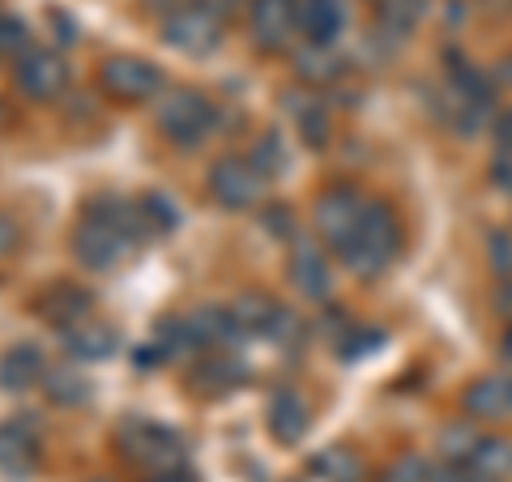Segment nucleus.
Instances as JSON below:
<instances>
[{
  "label": "nucleus",
  "instance_id": "6ab92c4d",
  "mask_svg": "<svg viewBox=\"0 0 512 482\" xmlns=\"http://www.w3.org/2000/svg\"><path fill=\"white\" fill-rule=\"evenodd\" d=\"M43 376L47 372H43L39 346L18 342V346H9L5 355H0V389L5 393H22V389H30V384H39Z\"/></svg>",
  "mask_w": 512,
  "mask_h": 482
},
{
  "label": "nucleus",
  "instance_id": "f03ea898",
  "mask_svg": "<svg viewBox=\"0 0 512 482\" xmlns=\"http://www.w3.org/2000/svg\"><path fill=\"white\" fill-rule=\"evenodd\" d=\"M338 256H342V265L355 273V278H376V273L397 256V222L389 214V205L367 201L355 235L338 248Z\"/></svg>",
  "mask_w": 512,
  "mask_h": 482
},
{
  "label": "nucleus",
  "instance_id": "bb28decb",
  "mask_svg": "<svg viewBox=\"0 0 512 482\" xmlns=\"http://www.w3.org/2000/svg\"><path fill=\"white\" fill-rule=\"evenodd\" d=\"M43 389L52 401H60V406H77V401H86V380H77L73 372H47L43 376Z\"/></svg>",
  "mask_w": 512,
  "mask_h": 482
},
{
  "label": "nucleus",
  "instance_id": "a878e982",
  "mask_svg": "<svg viewBox=\"0 0 512 482\" xmlns=\"http://www.w3.org/2000/svg\"><path fill=\"white\" fill-rule=\"evenodd\" d=\"M141 227H146V235L154 231V235H163V231H171L175 227V210H171V201L167 197H158V192H146L141 197Z\"/></svg>",
  "mask_w": 512,
  "mask_h": 482
},
{
  "label": "nucleus",
  "instance_id": "9b49d317",
  "mask_svg": "<svg viewBox=\"0 0 512 482\" xmlns=\"http://www.w3.org/2000/svg\"><path fill=\"white\" fill-rule=\"evenodd\" d=\"M175 325H180V346L192 350H235V342L244 337L231 308H197L184 320H175Z\"/></svg>",
  "mask_w": 512,
  "mask_h": 482
},
{
  "label": "nucleus",
  "instance_id": "6e6552de",
  "mask_svg": "<svg viewBox=\"0 0 512 482\" xmlns=\"http://www.w3.org/2000/svg\"><path fill=\"white\" fill-rule=\"evenodd\" d=\"M248 30L261 52L278 56L291 47L299 30V0H252L248 5Z\"/></svg>",
  "mask_w": 512,
  "mask_h": 482
},
{
  "label": "nucleus",
  "instance_id": "aec40b11",
  "mask_svg": "<svg viewBox=\"0 0 512 482\" xmlns=\"http://www.w3.org/2000/svg\"><path fill=\"white\" fill-rule=\"evenodd\" d=\"M39 465V444L26 427L18 423H0V474L26 478Z\"/></svg>",
  "mask_w": 512,
  "mask_h": 482
},
{
  "label": "nucleus",
  "instance_id": "2eb2a0df",
  "mask_svg": "<svg viewBox=\"0 0 512 482\" xmlns=\"http://www.w3.org/2000/svg\"><path fill=\"white\" fill-rule=\"evenodd\" d=\"M346 26L342 0H299V30L308 35L312 47H333Z\"/></svg>",
  "mask_w": 512,
  "mask_h": 482
},
{
  "label": "nucleus",
  "instance_id": "cd10ccee",
  "mask_svg": "<svg viewBox=\"0 0 512 482\" xmlns=\"http://www.w3.org/2000/svg\"><path fill=\"white\" fill-rule=\"evenodd\" d=\"M26 52H30V30H26V22H18L13 13H0V56L22 60Z\"/></svg>",
  "mask_w": 512,
  "mask_h": 482
},
{
  "label": "nucleus",
  "instance_id": "473e14b6",
  "mask_svg": "<svg viewBox=\"0 0 512 482\" xmlns=\"http://www.w3.org/2000/svg\"><path fill=\"white\" fill-rule=\"evenodd\" d=\"M491 133H495V146H500V150H512V107H508V111H500V116H495Z\"/></svg>",
  "mask_w": 512,
  "mask_h": 482
},
{
  "label": "nucleus",
  "instance_id": "b1692460",
  "mask_svg": "<svg viewBox=\"0 0 512 482\" xmlns=\"http://www.w3.org/2000/svg\"><path fill=\"white\" fill-rule=\"evenodd\" d=\"M478 440H483V436H478V431H474L470 423H448V427L440 431L436 448H440V453H444L448 461H461V465H466V461H470V453L478 448Z\"/></svg>",
  "mask_w": 512,
  "mask_h": 482
},
{
  "label": "nucleus",
  "instance_id": "4c0bfd02",
  "mask_svg": "<svg viewBox=\"0 0 512 482\" xmlns=\"http://www.w3.org/2000/svg\"><path fill=\"white\" fill-rule=\"evenodd\" d=\"M376 5H380V0H376Z\"/></svg>",
  "mask_w": 512,
  "mask_h": 482
},
{
  "label": "nucleus",
  "instance_id": "423d86ee",
  "mask_svg": "<svg viewBox=\"0 0 512 482\" xmlns=\"http://www.w3.org/2000/svg\"><path fill=\"white\" fill-rule=\"evenodd\" d=\"M99 82L111 99H124V103H146L163 90V69L141 56H107L99 64Z\"/></svg>",
  "mask_w": 512,
  "mask_h": 482
},
{
  "label": "nucleus",
  "instance_id": "f257e3e1",
  "mask_svg": "<svg viewBox=\"0 0 512 482\" xmlns=\"http://www.w3.org/2000/svg\"><path fill=\"white\" fill-rule=\"evenodd\" d=\"M141 235H146V227H141V214L133 205L116 197H99L90 201V210L73 227V256L86 269H111L124 256H133Z\"/></svg>",
  "mask_w": 512,
  "mask_h": 482
},
{
  "label": "nucleus",
  "instance_id": "dca6fc26",
  "mask_svg": "<svg viewBox=\"0 0 512 482\" xmlns=\"http://www.w3.org/2000/svg\"><path fill=\"white\" fill-rule=\"evenodd\" d=\"M265 423H269V436H274L278 444L303 440V431H308V401H303L295 389H278L274 397H269Z\"/></svg>",
  "mask_w": 512,
  "mask_h": 482
},
{
  "label": "nucleus",
  "instance_id": "2f4dec72",
  "mask_svg": "<svg viewBox=\"0 0 512 482\" xmlns=\"http://www.w3.org/2000/svg\"><path fill=\"white\" fill-rule=\"evenodd\" d=\"M491 184L512 197V150H500L491 158Z\"/></svg>",
  "mask_w": 512,
  "mask_h": 482
},
{
  "label": "nucleus",
  "instance_id": "f704fd0d",
  "mask_svg": "<svg viewBox=\"0 0 512 482\" xmlns=\"http://www.w3.org/2000/svg\"><path fill=\"white\" fill-rule=\"evenodd\" d=\"M18 244V231H13V222L0 214V256H9V248Z\"/></svg>",
  "mask_w": 512,
  "mask_h": 482
},
{
  "label": "nucleus",
  "instance_id": "412c9836",
  "mask_svg": "<svg viewBox=\"0 0 512 482\" xmlns=\"http://www.w3.org/2000/svg\"><path fill=\"white\" fill-rule=\"evenodd\" d=\"M90 295L86 291H73V286H56L52 295L43 299V316L52 320V325H60V329H69V325H77V320H86L90 312Z\"/></svg>",
  "mask_w": 512,
  "mask_h": 482
},
{
  "label": "nucleus",
  "instance_id": "4be33fe9",
  "mask_svg": "<svg viewBox=\"0 0 512 482\" xmlns=\"http://www.w3.org/2000/svg\"><path fill=\"white\" fill-rule=\"evenodd\" d=\"M466 465H474V470L491 482H504L512 474V444L508 440H478V448L470 453Z\"/></svg>",
  "mask_w": 512,
  "mask_h": 482
},
{
  "label": "nucleus",
  "instance_id": "7ed1b4c3",
  "mask_svg": "<svg viewBox=\"0 0 512 482\" xmlns=\"http://www.w3.org/2000/svg\"><path fill=\"white\" fill-rule=\"evenodd\" d=\"M154 124L175 146H197L214 128V103L197 90H167L163 99L154 103Z\"/></svg>",
  "mask_w": 512,
  "mask_h": 482
},
{
  "label": "nucleus",
  "instance_id": "7c9ffc66",
  "mask_svg": "<svg viewBox=\"0 0 512 482\" xmlns=\"http://www.w3.org/2000/svg\"><path fill=\"white\" fill-rule=\"evenodd\" d=\"M491 265H495V273H504V278H512V235H491Z\"/></svg>",
  "mask_w": 512,
  "mask_h": 482
},
{
  "label": "nucleus",
  "instance_id": "f8f14e48",
  "mask_svg": "<svg viewBox=\"0 0 512 482\" xmlns=\"http://www.w3.org/2000/svg\"><path fill=\"white\" fill-rule=\"evenodd\" d=\"M231 316H235V325L244 329V333H256V337H286L295 329V316L282 308L278 299H269V295H239L231 303Z\"/></svg>",
  "mask_w": 512,
  "mask_h": 482
},
{
  "label": "nucleus",
  "instance_id": "0eeeda50",
  "mask_svg": "<svg viewBox=\"0 0 512 482\" xmlns=\"http://www.w3.org/2000/svg\"><path fill=\"white\" fill-rule=\"evenodd\" d=\"M222 39V18L210 5H188L180 13L163 18V43L184 56H210Z\"/></svg>",
  "mask_w": 512,
  "mask_h": 482
},
{
  "label": "nucleus",
  "instance_id": "c85d7f7f",
  "mask_svg": "<svg viewBox=\"0 0 512 482\" xmlns=\"http://www.w3.org/2000/svg\"><path fill=\"white\" fill-rule=\"evenodd\" d=\"M431 470L419 461V457H402V461H393V470L384 474V482H427Z\"/></svg>",
  "mask_w": 512,
  "mask_h": 482
},
{
  "label": "nucleus",
  "instance_id": "f3484780",
  "mask_svg": "<svg viewBox=\"0 0 512 482\" xmlns=\"http://www.w3.org/2000/svg\"><path fill=\"white\" fill-rule=\"evenodd\" d=\"M291 282L299 295L308 299H325L329 295V265H325V252H320L316 244H308V239H299V244L291 248Z\"/></svg>",
  "mask_w": 512,
  "mask_h": 482
},
{
  "label": "nucleus",
  "instance_id": "393cba45",
  "mask_svg": "<svg viewBox=\"0 0 512 482\" xmlns=\"http://www.w3.org/2000/svg\"><path fill=\"white\" fill-rule=\"evenodd\" d=\"M312 470L325 474V482H359V461L346 448H325V457H316Z\"/></svg>",
  "mask_w": 512,
  "mask_h": 482
},
{
  "label": "nucleus",
  "instance_id": "72a5a7b5",
  "mask_svg": "<svg viewBox=\"0 0 512 482\" xmlns=\"http://www.w3.org/2000/svg\"><path fill=\"white\" fill-rule=\"evenodd\" d=\"M188 5H201V0H146V9L163 13V18H171V13H180V9H188Z\"/></svg>",
  "mask_w": 512,
  "mask_h": 482
},
{
  "label": "nucleus",
  "instance_id": "a211bd4d",
  "mask_svg": "<svg viewBox=\"0 0 512 482\" xmlns=\"http://www.w3.org/2000/svg\"><path fill=\"white\" fill-rule=\"evenodd\" d=\"M239 380H244V363H239L231 350H214V355H210V359H201L197 367H192V376H188L192 389L205 393V397L231 393Z\"/></svg>",
  "mask_w": 512,
  "mask_h": 482
},
{
  "label": "nucleus",
  "instance_id": "20e7f679",
  "mask_svg": "<svg viewBox=\"0 0 512 482\" xmlns=\"http://www.w3.org/2000/svg\"><path fill=\"white\" fill-rule=\"evenodd\" d=\"M120 448L128 453V461L137 465H150L154 474H175L184 465V444L175 431L158 427V423H141V419H128L120 427Z\"/></svg>",
  "mask_w": 512,
  "mask_h": 482
},
{
  "label": "nucleus",
  "instance_id": "5701e85b",
  "mask_svg": "<svg viewBox=\"0 0 512 482\" xmlns=\"http://www.w3.org/2000/svg\"><path fill=\"white\" fill-rule=\"evenodd\" d=\"M380 26H384V35H393V39H402L406 30L423 18V0H380Z\"/></svg>",
  "mask_w": 512,
  "mask_h": 482
},
{
  "label": "nucleus",
  "instance_id": "c9c22d12",
  "mask_svg": "<svg viewBox=\"0 0 512 482\" xmlns=\"http://www.w3.org/2000/svg\"><path fill=\"white\" fill-rule=\"evenodd\" d=\"M150 482H192L188 474H180V470H175V474H154Z\"/></svg>",
  "mask_w": 512,
  "mask_h": 482
},
{
  "label": "nucleus",
  "instance_id": "e433bc0d",
  "mask_svg": "<svg viewBox=\"0 0 512 482\" xmlns=\"http://www.w3.org/2000/svg\"><path fill=\"white\" fill-rule=\"evenodd\" d=\"M500 77H504V82L512 86V56H504V64H500Z\"/></svg>",
  "mask_w": 512,
  "mask_h": 482
},
{
  "label": "nucleus",
  "instance_id": "ddd939ff",
  "mask_svg": "<svg viewBox=\"0 0 512 482\" xmlns=\"http://www.w3.org/2000/svg\"><path fill=\"white\" fill-rule=\"evenodd\" d=\"M461 410L478 423L512 419V376H483L461 393Z\"/></svg>",
  "mask_w": 512,
  "mask_h": 482
},
{
  "label": "nucleus",
  "instance_id": "c756f323",
  "mask_svg": "<svg viewBox=\"0 0 512 482\" xmlns=\"http://www.w3.org/2000/svg\"><path fill=\"white\" fill-rule=\"evenodd\" d=\"M427 482H491V478H483L474 470V465H461V461H448V465H440V470H431V478Z\"/></svg>",
  "mask_w": 512,
  "mask_h": 482
},
{
  "label": "nucleus",
  "instance_id": "1a4fd4ad",
  "mask_svg": "<svg viewBox=\"0 0 512 482\" xmlns=\"http://www.w3.org/2000/svg\"><path fill=\"white\" fill-rule=\"evenodd\" d=\"M367 210V201L359 197L355 188H329V192H320L316 197V210H312V222H316V231L325 235V244L338 252L350 235H355L359 227V218Z\"/></svg>",
  "mask_w": 512,
  "mask_h": 482
},
{
  "label": "nucleus",
  "instance_id": "4468645a",
  "mask_svg": "<svg viewBox=\"0 0 512 482\" xmlns=\"http://www.w3.org/2000/svg\"><path fill=\"white\" fill-rule=\"evenodd\" d=\"M60 342H64V350H69L73 359L103 363V359H111V355H116L120 337H116V329H111V325H103V320L86 316V320H77V325L60 329Z\"/></svg>",
  "mask_w": 512,
  "mask_h": 482
},
{
  "label": "nucleus",
  "instance_id": "39448f33",
  "mask_svg": "<svg viewBox=\"0 0 512 482\" xmlns=\"http://www.w3.org/2000/svg\"><path fill=\"white\" fill-rule=\"evenodd\" d=\"M265 180L269 175L244 154H227L210 167V197L222 210H252L265 197Z\"/></svg>",
  "mask_w": 512,
  "mask_h": 482
},
{
  "label": "nucleus",
  "instance_id": "9d476101",
  "mask_svg": "<svg viewBox=\"0 0 512 482\" xmlns=\"http://www.w3.org/2000/svg\"><path fill=\"white\" fill-rule=\"evenodd\" d=\"M13 82L26 99H60L64 86H69V64H64L60 52H47V47H30V52L13 64Z\"/></svg>",
  "mask_w": 512,
  "mask_h": 482
}]
</instances>
